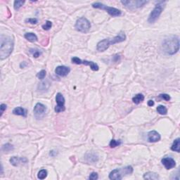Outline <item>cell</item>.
<instances>
[{
    "instance_id": "obj_1",
    "label": "cell",
    "mask_w": 180,
    "mask_h": 180,
    "mask_svg": "<svg viewBox=\"0 0 180 180\" xmlns=\"http://www.w3.org/2000/svg\"><path fill=\"white\" fill-rule=\"evenodd\" d=\"M14 42L10 36L1 35L0 36V59L4 60L11 55L13 50Z\"/></svg>"
},
{
    "instance_id": "obj_2",
    "label": "cell",
    "mask_w": 180,
    "mask_h": 180,
    "mask_svg": "<svg viewBox=\"0 0 180 180\" xmlns=\"http://www.w3.org/2000/svg\"><path fill=\"white\" fill-rule=\"evenodd\" d=\"M163 52L168 55H174L179 49V37L176 35H172L165 38L162 44Z\"/></svg>"
},
{
    "instance_id": "obj_3",
    "label": "cell",
    "mask_w": 180,
    "mask_h": 180,
    "mask_svg": "<svg viewBox=\"0 0 180 180\" xmlns=\"http://www.w3.org/2000/svg\"><path fill=\"white\" fill-rule=\"evenodd\" d=\"M133 172V167L131 165L123 168L115 169L109 174V179L112 180H121L125 175L131 174Z\"/></svg>"
},
{
    "instance_id": "obj_4",
    "label": "cell",
    "mask_w": 180,
    "mask_h": 180,
    "mask_svg": "<svg viewBox=\"0 0 180 180\" xmlns=\"http://www.w3.org/2000/svg\"><path fill=\"white\" fill-rule=\"evenodd\" d=\"M166 4V1H158L156 5L153 9L151 12L150 15H149V18H148V22L151 24L154 23L159 18L160 16L162 13L163 11L164 10L165 6Z\"/></svg>"
},
{
    "instance_id": "obj_5",
    "label": "cell",
    "mask_w": 180,
    "mask_h": 180,
    "mask_svg": "<svg viewBox=\"0 0 180 180\" xmlns=\"http://www.w3.org/2000/svg\"><path fill=\"white\" fill-rule=\"evenodd\" d=\"M92 6L93 8H100V9L105 10L110 16L113 17L120 16L122 15V11L120 9H118V8L108 6L101 2H95L92 4Z\"/></svg>"
},
{
    "instance_id": "obj_6",
    "label": "cell",
    "mask_w": 180,
    "mask_h": 180,
    "mask_svg": "<svg viewBox=\"0 0 180 180\" xmlns=\"http://www.w3.org/2000/svg\"><path fill=\"white\" fill-rule=\"evenodd\" d=\"M75 28L78 32H80L82 33H87L89 31L91 28V23L89 20L87 19L84 17H81L78 18L75 25Z\"/></svg>"
},
{
    "instance_id": "obj_7",
    "label": "cell",
    "mask_w": 180,
    "mask_h": 180,
    "mask_svg": "<svg viewBox=\"0 0 180 180\" xmlns=\"http://www.w3.org/2000/svg\"><path fill=\"white\" fill-rule=\"evenodd\" d=\"M121 3L125 7L133 10L144 6V5L147 4L148 1H144V0H125V1H121Z\"/></svg>"
},
{
    "instance_id": "obj_8",
    "label": "cell",
    "mask_w": 180,
    "mask_h": 180,
    "mask_svg": "<svg viewBox=\"0 0 180 180\" xmlns=\"http://www.w3.org/2000/svg\"><path fill=\"white\" fill-rule=\"evenodd\" d=\"M71 61L73 63L77 64V65H80V64H84L85 66H89L90 68L93 71H98L99 69V67L96 63L93 61H89L87 60H81L80 59L77 57H73L71 59Z\"/></svg>"
},
{
    "instance_id": "obj_9",
    "label": "cell",
    "mask_w": 180,
    "mask_h": 180,
    "mask_svg": "<svg viewBox=\"0 0 180 180\" xmlns=\"http://www.w3.org/2000/svg\"><path fill=\"white\" fill-rule=\"evenodd\" d=\"M56 101H57V105L56 106L54 111L56 113H61V112L64 111L66 110L65 107V98L63 97L62 94L58 93L56 95Z\"/></svg>"
},
{
    "instance_id": "obj_10",
    "label": "cell",
    "mask_w": 180,
    "mask_h": 180,
    "mask_svg": "<svg viewBox=\"0 0 180 180\" xmlns=\"http://www.w3.org/2000/svg\"><path fill=\"white\" fill-rule=\"evenodd\" d=\"M111 45H113V41H112V38L104 39V40H101V41L98 42L96 46V49L98 52H103L108 49V47Z\"/></svg>"
},
{
    "instance_id": "obj_11",
    "label": "cell",
    "mask_w": 180,
    "mask_h": 180,
    "mask_svg": "<svg viewBox=\"0 0 180 180\" xmlns=\"http://www.w3.org/2000/svg\"><path fill=\"white\" fill-rule=\"evenodd\" d=\"M33 111L36 118H42L47 111V107L42 103H37L34 107Z\"/></svg>"
},
{
    "instance_id": "obj_12",
    "label": "cell",
    "mask_w": 180,
    "mask_h": 180,
    "mask_svg": "<svg viewBox=\"0 0 180 180\" xmlns=\"http://www.w3.org/2000/svg\"><path fill=\"white\" fill-rule=\"evenodd\" d=\"M161 163L167 170H170L176 166V162L172 158L165 157L161 160Z\"/></svg>"
},
{
    "instance_id": "obj_13",
    "label": "cell",
    "mask_w": 180,
    "mask_h": 180,
    "mask_svg": "<svg viewBox=\"0 0 180 180\" xmlns=\"http://www.w3.org/2000/svg\"><path fill=\"white\" fill-rule=\"evenodd\" d=\"M70 72V68L65 66H57L55 69V73L61 77H66Z\"/></svg>"
},
{
    "instance_id": "obj_14",
    "label": "cell",
    "mask_w": 180,
    "mask_h": 180,
    "mask_svg": "<svg viewBox=\"0 0 180 180\" xmlns=\"http://www.w3.org/2000/svg\"><path fill=\"white\" fill-rule=\"evenodd\" d=\"M160 139V135L155 130L149 132V134H148V141L151 143H155V142H159Z\"/></svg>"
},
{
    "instance_id": "obj_15",
    "label": "cell",
    "mask_w": 180,
    "mask_h": 180,
    "mask_svg": "<svg viewBox=\"0 0 180 180\" xmlns=\"http://www.w3.org/2000/svg\"><path fill=\"white\" fill-rule=\"evenodd\" d=\"M11 164L13 166H18L21 163H26L28 162V160L25 158L23 157H17V156H13L9 160Z\"/></svg>"
},
{
    "instance_id": "obj_16",
    "label": "cell",
    "mask_w": 180,
    "mask_h": 180,
    "mask_svg": "<svg viewBox=\"0 0 180 180\" xmlns=\"http://www.w3.org/2000/svg\"><path fill=\"white\" fill-rule=\"evenodd\" d=\"M126 40V35L123 32H120L118 35L112 38V41H113V45H115V44L120 43V42H123Z\"/></svg>"
},
{
    "instance_id": "obj_17",
    "label": "cell",
    "mask_w": 180,
    "mask_h": 180,
    "mask_svg": "<svg viewBox=\"0 0 180 180\" xmlns=\"http://www.w3.org/2000/svg\"><path fill=\"white\" fill-rule=\"evenodd\" d=\"M85 159L87 160V161L89 163H95L98 160V156L96 155L95 153H91L89 152L87 153H86L85 155Z\"/></svg>"
},
{
    "instance_id": "obj_18",
    "label": "cell",
    "mask_w": 180,
    "mask_h": 180,
    "mask_svg": "<svg viewBox=\"0 0 180 180\" xmlns=\"http://www.w3.org/2000/svg\"><path fill=\"white\" fill-rule=\"evenodd\" d=\"M13 113L14 115H21L23 117H26L27 116V110L25 108H22V107H16L13 110Z\"/></svg>"
},
{
    "instance_id": "obj_19",
    "label": "cell",
    "mask_w": 180,
    "mask_h": 180,
    "mask_svg": "<svg viewBox=\"0 0 180 180\" xmlns=\"http://www.w3.org/2000/svg\"><path fill=\"white\" fill-rule=\"evenodd\" d=\"M144 179L157 180L159 179V175L157 174V173L153 172H148L144 174Z\"/></svg>"
},
{
    "instance_id": "obj_20",
    "label": "cell",
    "mask_w": 180,
    "mask_h": 180,
    "mask_svg": "<svg viewBox=\"0 0 180 180\" xmlns=\"http://www.w3.org/2000/svg\"><path fill=\"white\" fill-rule=\"evenodd\" d=\"M24 37L27 40H28L29 42H37V40H38L37 35H35V33H28L25 34Z\"/></svg>"
},
{
    "instance_id": "obj_21",
    "label": "cell",
    "mask_w": 180,
    "mask_h": 180,
    "mask_svg": "<svg viewBox=\"0 0 180 180\" xmlns=\"http://www.w3.org/2000/svg\"><path fill=\"white\" fill-rule=\"evenodd\" d=\"M171 150L173 151H175L177 153H179L180 151V139L177 138L173 142V144L171 147Z\"/></svg>"
},
{
    "instance_id": "obj_22",
    "label": "cell",
    "mask_w": 180,
    "mask_h": 180,
    "mask_svg": "<svg viewBox=\"0 0 180 180\" xmlns=\"http://www.w3.org/2000/svg\"><path fill=\"white\" fill-rule=\"evenodd\" d=\"M144 96L142 94H137L132 98V101H133L135 104H139L141 102L144 101Z\"/></svg>"
},
{
    "instance_id": "obj_23",
    "label": "cell",
    "mask_w": 180,
    "mask_h": 180,
    "mask_svg": "<svg viewBox=\"0 0 180 180\" xmlns=\"http://www.w3.org/2000/svg\"><path fill=\"white\" fill-rule=\"evenodd\" d=\"M13 149H14V147H13V146L12 145V144H8V143L4 144V145L2 146V147H1V150H2V151L6 152V153L11 151L13 150Z\"/></svg>"
},
{
    "instance_id": "obj_24",
    "label": "cell",
    "mask_w": 180,
    "mask_h": 180,
    "mask_svg": "<svg viewBox=\"0 0 180 180\" xmlns=\"http://www.w3.org/2000/svg\"><path fill=\"white\" fill-rule=\"evenodd\" d=\"M157 111L158 113H159L160 115H166L167 113V109L165 106H163V105H160L157 107Z\"/></svg>"
},
{
    "instance_id": "obj_25",
    "label": "cell",
    "mask_w": 180,
    "mask_h": 180,
    "mask_svg": "<svg viewBox=\"0 0 180 180\" xmlns=\"http://www.w3.org/2000/svg\"><path fill=\"white\" fill-rule=\"evenodd\" d=\"M47 177V171L46 170H41L37 174V178L40 179H44Z\"/></svg>"
},
{
    "instance_id": "obj_26",
    "label": "cell",
    "mask_w": 180,
    "mask_h": 180,
    "mask_svg": "<svg viewBox=\"0 0 180 180\" xmlns=\"http://www.w3.org/2000/svg\"><path fill=\"white\" fill-rule=\"evenodd\" d=\"M120 144H122L121 140H115V139H112L110 142L109 145L111 148H115L116 147H118Z\"/></svg>"
},
{
    "instance_id": "obj_27",
    "label": "cell",
    "mask_w": 180,
    "mask_h": 180,
    "mask_svg": "<svg viewBox=\"0 0 180 180\" xmlns=\"http://www.w3.org/2000/svg\"><path fill=\"white\" fill-rule=\"evenodd\" d=\"M30 52L33 54V56L35 58H38L42 54L41 51L38 50V49H30Z\"/></svg>"
},
{
    "instance_id": "obj_28",
    "label": "cell",
    "mask_w": 180,
    "mask_h": 180,
    "mask_svg": "<svg viewBox=\"0 0 180 180\" xmlns=\"http://www.w3.org/2000/svg\"><path fill=\"white\" fill-rule=\"evenodd\" d=\"M25 4V1H15L13 4V7L15 10H18Z\"/></svg>"
},
{
    "instance_id": "obj_29",
    "label": "cell",
    "mask_w": 180,
    "mask_h": 180,
    "mask_svg": "<svg viewBox=\"0 0 180 180\" xmlns=\"http://www.w3.org/2000/svg\"><path fill=\"white\" fill-rule=\"evenodd\" d=\"M46 75H47L46 70H42L41 71H40V72L37 74V77H38V79L43 80L45 79V77H46Z\"/></svg>"
},
{
    "instance_id": "obj_30",
    "label": "cell",
    "mask_w": 180,
    "mask_h": 180,
    "mask_svg": "<svg viewBox=\"0 0 180 180\" xmlns=\"http://www.w3.org/2000/svg\"><path fill=\"white\" fill-rule=\"evenodd\" d=\"M52 22L47 21H46L45 25H42V28H43L45 30H50L51 28H52Z\"/></svg>"
},
{
    "instance_id": "obj_31",
    "label": "cell",
    "mask_w": 180,
    "mask_h": 180,
    "mask_svg": "<svg viewBox=\"0 0 180 180\" xmlns=\"http://www.w3.org/2000/svg\"><path fill=\"white\" fill-rule=\"evenodd\" d=\"M25 22H26V23H30V24H37V23H38V20L35 18H27V19L25 20Z\"/></svg>"
},
{
    "instance_id": "obj_32",
    "label": "cell",
    "mask_w": 180,
    "mask_h": 180,
    "mask_svg": "<svg viewBox=\"0 0 180 180\" xmlns=\"http://www.w3.org/2000/svg\"><path fill=\"white\" fill-rule=\"evenodd\" d=\"M98 178V174L96 172H92L89 177V179L91 180H96Z\"/></svg>"
},
{
    "instance_id": "obj_33",
    "label": "cell",
    "mask_w": 180,
    "mask_h": 180,
    "mask_svg": "<svg viewBox=\"0 0 180 180\" xmlns=\"http://www.w3.org/2000/svg\"><path fill=\"white\" fill-rule=\"evenodd\" d=\"M6 108H7V106H6V104H4V103H1V106H0V112H1V115H0V116H2L3 113H4V111H6Z\"/></svg>"
},
{
    "instance_id": "obj_34",
    "label": "cell",
    "mask_w": 180,
    "mask_h": 180,
    "mask_svg": "<svg viewBox=\"0 0 180 180\" xmlns=\"http://www.w3.org/2000/svg\"><path fill=\"white\" fill-rule=\"evenodd\" d=\"M160 97L162 98L163 99L165 100V101H170V95H168L167 94H160Z\"/></svg>"
},
{
    "instance_id": "obj_35",
    "label": "cell",
    "mask_w": 180,
    "mask_h": 180,
    "mask_svg": "<svg viewBox=\"0 0 180 180\" xmlns=\"http://www.w3.org/2000/svg\"><path fill=\"white\" fill-rule=\"evenodd\" d=\"M154 105V101L153 100H150L148 101V106H153Z\"/></svg>"
},
{
    "instance_id": "obj_36",
    "label": "cell",
    "mask_w": 180,
    "mask_h": 180,
    "mask_svg": "<svg viewBox=\"0 0 180 180\" xmlns=\"http://www.w3.org/2000/svg\"><path fill=\"white\" fill-rule=\"evenodd\" d=\"M25 66H27V63H25V62L21 63V65H20V66H21V68H25Z\"/></svg>"
}]
</instances>
